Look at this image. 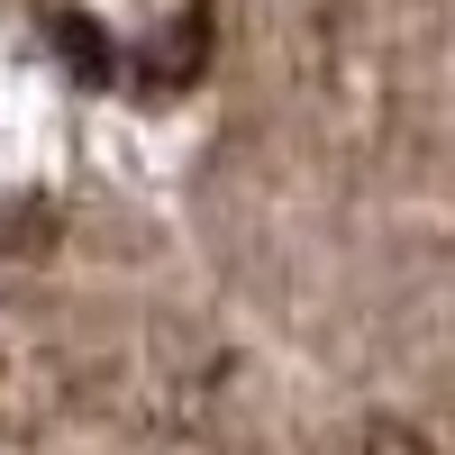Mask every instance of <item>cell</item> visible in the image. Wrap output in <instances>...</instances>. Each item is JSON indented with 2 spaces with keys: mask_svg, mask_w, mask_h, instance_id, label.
I'll use <instances>...</instances> for the list:
<instances>
[{
  "mask_svg": "<svg viewBox=\"0 0 455 455\" xmlns=\"http://www.w3.org/2000/svg\"><path fill=\"white\" fill-rule=\"evenodd\" d=\"M201 64H210V10H182L164 46H146V55H137V73H146L156 92H182Z\"/></svg>",
  "mask_w": 455,
  "mask_h": 455,
  "instance_id": "6da1fadb",
  "label": "cell"
},
{
  "mask_svg": "<svg viewBox=\"0 0 455 455\" xmlns=\"http://www.w3.org/2000/svg\"><path fill=\"white\" fill-rule=\"evenodd\" d=\"M46 46H55L73 73H92V83L109 73V46H100V28H92L83 10H55V19H46Z\"/></svg>",
  "mask_w": 455,
  "mask_h": 455,
  "instance_id": "7a4b0ae2",
  "label": "cell"
}]
</instances>
